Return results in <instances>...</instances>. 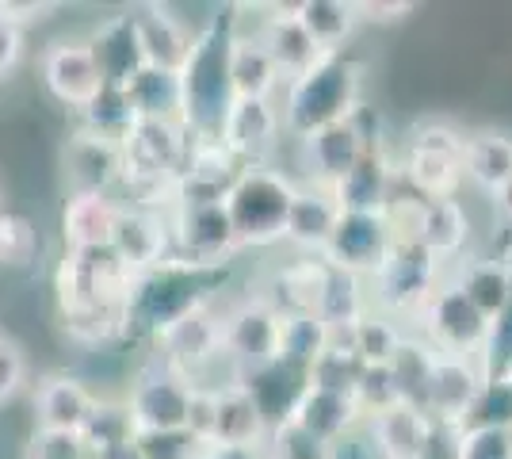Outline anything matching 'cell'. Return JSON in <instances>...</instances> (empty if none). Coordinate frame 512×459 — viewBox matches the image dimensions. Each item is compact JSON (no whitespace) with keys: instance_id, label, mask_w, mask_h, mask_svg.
Listing matches in <instances>:
<instances>
[{"instance_id":"obj_1","label":"cell","mask_w":512,"mask_h":459,"mask_svg":"<svg viewBox=\"0 0 512 459\" xmlns=\"http://www.w3.org/2000/svg\"><path fill=\"white\" fill-rule=\"evenodd\" d=\"M130 280L134 272L115 257L111 245L69 249L58 272L65 326L85 341H107L115 333H127Z\"/></svg>"},{"instance_id":"obj_2","label":"cell","mask_w":512,"mask_h":459,"mask_svg":"<svg viewBox=\"0 0 512 459\" xmlns=\"http://www.w3.org/2000/svg\"><path fill=\"white\" fill-rule=\"evenodd\" d=\"M230 43H234V16L214 12L195 31L192 50L180 66L184 88V127L192 138H218L222 119L234 104L230 85Z\"/></svg>"},{"instance_id":"obj_3","label":"cell","mask_w":512,"mask_h":459,"mask_svg":"<svg viewBox=\"0 0 512 459\" xmlns=\"http://www.w3.org/2000/svg\"><path fill=\"white\" fill-rule=\"evenodd\" d=\"M363 92V69L348 58V54H325L318 66L306 69L302 77L287 81L283 92V134L291 138H310V134L325 131L333 123L352 119L360 108Z\"/></svg>"},{"instance_id":"obj_4","label":"cell","mask_w":512,"mask_h":459,"mask_svg":"<svg viewBox=\"0 0 512 459\" xmlns=\"http://www.w3.org/2000/svg\"><path fill=\"white\" fill-rule=\"evenodd\" d=\"M214 280H218V268H192L180 261H165L161 268L138 272L127 291V329H146L157 337L188 310L211 303Z\"/></svg>"},{"instance_id":"obj_5","label":"cell","mask_w":512,"mask_h":459,"mask_svg":"<svg viewBox=\"0 0 512 459\" xmlns=\"http://www.w3.org/2000/svg\"><path fill=\"white\" fill-rule=\"evenodd\" d=\"M295 180L268 165H245L226 192V215L234 222L241 249H260L283 241L287 211L295 199Z\"/></svg>"},{"instance_id":"obj_6","label":"cell","mask_w":512,"mask_h":459,"mask_svg":"<svg viewBox=\"0 0 512 459\" xmlns=\"http://www.w3.org/2000/svg\"><path fill=\"white\" fill-rule=\"evenodd\" d=\"M367 284H375V291H371L375 310H383L398 322L417 318L428 299H432V291L440 287V261L432 253H425L417 241L398 238L390 245L383 268Z\"/></svg>"},{"instance_id":"obj_7","label":"cell","mask_w":512,"mask_h":459,"mask_svg":"<svg viewBox=\"0 0 512 459\" xmlns=\"http://www.w3.org/2000/svg\"><path fill=\"white\" fill-rule=\"evenodd\" d=\"M157 360L172 368L176 375H184L192 387L203 383V375L211 372L214 364L230 360L222 349V314L211 303L195 306L184 318H176L172 326H165L157 337Z\"/></svg>"},{"instance_id":"obj_8","label":"cell","mask_w":512,"mask_h":459,"mask_svg":"<svg viewBox=\"0 0 512 459\" xmlns=\"http://www.w3.org/2000/svg\"><path fill=\"white\" fill-rule=\"evenodd\" d=\"M463 146L467 134L448 123H421L409 134L406 176L421 199L455 196V188L463 184Z\"/></svg>"},{"instance_id":"obj_9","label":"cell","mask_w":512,"mask_h":459,"mask_svg":"<svg viewBox=\"0 0 512 459\" xmlns=\"http://www.w3.org/2000/svg\"><path fill=\"white\" fill-rule=\"evenodd\" d=\"M192 134L184 123L138 119L123 142V180L119 184H176L188 161Z\"/></svg>"},{"instance_id":"obj_10","label":"cell","mask_w":512,"mask_h":459,"mask_svg":"<svg viewBox=\"0 0 512 459\" xmlns=\"http://www.w3.org/2000/svg\"><path fill=\"white\" fill-rule=\"evenodd\" d=\"M169 222L172 261L192 264V268H222L241 249L226 203H180Z\"/></svg>"},{"instance_id":"obj_11","label":"cell","mask_w":512,"mask_h":459,"mask_svg":"<svg viewBox=\"0 0 512 459\" xmlns=\"http://www.w3.org/2000/svg\"><path fill=\"white\" fill-rule=\"evenodd\" d=\"M394 241L398 238H394L386 211H341V219L321 249V264L371 280L383 268Z\"/></svg>"},{"instance_id":"obj_12","label":"cell","mask_w":512,"mask_h":459,"mask_svg":"<svg viewBox=\"0 0 512 459\" xmlns=\"http://www.w3.org/2000/svg\"><path fill=\"white\" fill-rule=\"evenodd\" d=\"M417 322H421V337L444 356H478L490 329V318L478 314L451 280H440L425 310L417 314Z\"/></svg>"},{"instance_id":"obj_13","label":"cell","mask_w":512,"mask_h":459,"mask_svg":"<svg viewBox=\"0 0 512 459\" xmlns=\"http://www.w3.org/2000/svg\"><path fill=\"white\" fill-rule=\"evenodd\" d=\"M188 402H192V383L153 356V364L130 387L127 410L138 433H172L184 429Z\"/></svg>"},{"instance_id":"obj_14","label":"cell","mask_w":512,"mask_h":459,"mask_svg":"<svg viewBox=\"0 0 512 459\" xmlns=\"http://www.w3.org/2000/svg\"><path fill=\"white\" fill-rule=\"evenodd\" d=\"M222 349L237 372L272 364L279 352V314L260 299H245L222 314Z\"/></svg>"},{"instance_id":"obj_15","label":"cell","mask_w":512,"mask_h":459,"mask_svg":"<svg viewBox=\"0 0 512 459\" xmlns=\"http://www.w3.org/2000/svg\"><path fill=\"white\" fill-rule=\"evenodd\" d=\"M115 257L127 264L130 272H150L172 261V222L161 211H142V207H123L111 226V241Z\"/></svg>"},{"instance_id":"obj_16","label":"cell","mask_w":512,"mask_h":459,"mask_svg":"<svg viewBox=\"0 0 512 459\" xmlns=\"http://www.w3.org/2000/svg\"><path fill=\"white\" fill-rule=\"evenodd\" d=\"M406 241H417L436 261H459L470 241V215L455 196L444 199H413L409 203Z\"/></svg>"},{"instance_id":"obj_17","label":"cell","mask_w":512,"mask_h":459,"mask_svg":"<svg viewBox=\"0 0 512 459\" xmlns=\"http://www.w3.org/2000/svg\"><path fill=\"white\" fill-rule=\"evenodd\" d=\"M279 138H283V119L276 100H234L218 131V142L234 153L237 165H264L268 153L279 146Z\"/></svg>"},{"instance_id":"obj_18","label":"cell","mask_w":512,"mask_h":459,"mask_svg":"<svg viewBox=\"0 0 512 459\" xmlns=\"http://www.w3.org/2000/svg\"><path fill=\"white\" fill-rule=\"evenodd\" d=\"M65 176H69L73 196H81V192L115 196V188L123 180V146L77 131L65 146Z\"/></svg>"},{"instance_id":"obj_19","label":"cell","mask_w":512,"mask_h":459,"mask_svg":"<svg viewBox=\"0 0 512 459\" xmlns=\"http://www.w3.org/2000/svg\"><path fill=\"white\" fill-rule=\"evenodd\" d=\"M486 379L478 372L474 356H444L436 352V364L428 375V391H425V414L432 421H448V425H463L474 394Z\"/></svg>"},{"instance_id":"obj_20","label":"cell","mask_w":512,"mask_h":459,"mask_svg":"<svg viewBox=\"0 0 512 459\" xmlns=\"http://www.w3.org/2000/svg\"><path fill=\"white\" fill-rule=\"evenodd\" d=\"M130 23H134V35H138L146 66L180 73L195 39L192 27L180 20L172 8H165V4H138L130 12Z\"/></svg>"},{"instance_id":"obj_21","label":"cell","mask_w":512,"mask_h":459,"mask_svg":"<svg viewBox=\"0 0 512 459\" xmlns=\"http://www.w3.org/2000/svg\"><path fill=\"white\" fill-rule=\"evenodd\" d=\"M43 81L62 100L65 108H85L100 92V66L92 58L88 43H54L43 54Z\"/></svg>"},{"instance_id":"obj_22","label":"cell","mask_w":512,"mask_h":459,"mask_svg":"<svg viewBox=\"0 0 512 459\" xmlns=\"http://www.w3.org/2000/svg\"><path fill=\"white\" fill-rule=\"evenodd\" d=\"M363 150H367V142H363L360 127L352 119L302 138V161H306V173H310L306 184H318V188L333 192V184L360 161Z\"/></svg>"},{"instance_id":"obj_23","label":"cell","mask_w":512,"mask_h":459,"mask_svg":"<svg viewBox=\"0 0 512 459\" xmlns=\"http://www.w3.org/2000/svg\"><path fill=\"white\" fill-rule=\"evenodd\" d=\"M253 31L256 39H260V46L268 50V58L276 62L283 85L302 77L306 69H314L325 58L318 46H314V39L302 31V23L295 20L291 8H276L272 16H260V23H256Z\"/></svg>"},{"instance_id":"obj_24","label":"cell","mask_w":512,"mask_h":459,"mask_svg":"<svg viewBox=\"0 0 512 459\" xmlns=\"http://www.w3.org/2000/svg\"><path fill=\"white\" fill-rule=\"evenodd\" d=\"M337 219H341V203H337V196L329 188L299 184L295 199H291V211H287L283 241L302 249V253H310V257H321V249H325Z\"/></svg>"},{"instance_id":"obj_25","label":"cell","mask_w":512,"mask_h":459,"mask_svg":"<svg viewBox=\"0 0 512 459\" xmlns=\"http://www.w3.org/2000/svg\"><path fill=\"white\" fill-rule=\"evenodd\" d=\"M341 211H386L394 203V161L386 146L363 150V157L333 184Z\"/></svg>"},{"instance_id":"obj_26","label":"cell","mask_w":512,"mask_h":459,"mask_svg":"<svg viewBox=\"0 0 512 459\" xmlns=\"http://www.w3.org/2000/svg\"><path fill=\"white\" fill-rule=\"evenodd\" d=\"M360 421L363 417H360V410H356V402H352V394L325 391V387H310V383H306V391L299 394L295 410L287 417V425L302 429L306 437H314L318 444L341 440L344 433L356 429Z\"/></svg>"},{"instance_id":"obj_27","label":"cell","mask_w":512,"mask_h":459,"mask_svg":"<svg viewBox=\"0 0 512 459\" xmlns=\"http://www.w3.org/2000/svg\"><path fill=\"white\" fill-rule=\"evenodd\" d=\"M88 50H92V58L100 66V81L104 85L127 88L146 69V58H142V46H138V35H134L130 12L100 23L96 35L88 39Z\"/></svg>"},{"instance_id":"obj_28","label":"cell","mask_w":512,"mask_h":459,"mask_svg":"<svg viewBox=\"0 0 512 459\" xmlns=\"http://www.w3.org/2000/svg\"><path fill=\"white\" fill-rule=\"evenodd\" d=\"M230 85H234V100H276V92L283 88L276 62L260 46L256 31H245L237 16L234 43H230Z\"/></svg>"},{"instance_id":"obj_29","label":"cell","mask_w":512,"mask_h":459,"mask_svg":"<svg viewBox=\"0 0 512 459\" xmlns=\"http://www.w3.org/2000/svg\"><path fill=\"white\" fill-rule=\"evenodd\" d=\"M371 310V291L363 276H352L344 268H329L321 264L318 295H314V314L321 318V326L329 333H344L360 322Z\"/></svg>"},{"instance_id":"obj_30","label":"cell","mask_w":512,"mask_h":459,"mask_svg":"<svg viewBox=\"0 0 512 459\" xmlns=\"http://www.w3.org/2000/svg\"><path fill=\"white\" fill-rule=\"evenodd\" d=\"M237 383L253 394L256 410L264 414L268 429H279V425H287V417H291V410H295V402H299V394L306 391L310 379L302 372H295V368L272 360V364H264V368L241 372Z\"/></svg>"},{"instance_id":"obj_31","label":"cell","mask_w":512,"mask_h":459,"mask_svg":"<svg viewBox=\"0 0 512 459\" xmlns=\"http://www.w3.org/2000/svg\"><path fill=\"white\" fill-rule=\"evenodd\" d=\"M92 406H96V394L73 375H50L35 394L39 429H50V433H81Z\"/></svg>"},{"instance_id":"obj_32","label":"cell","mask_w":512,"mask_h":459,"mask_svg":"<svg viewBox=\"0 0 512 459\" xmlns=\"http://www.w3.org/2000/svg\"><path fill=\"white\" fill-rule=\"evenodd\" d=\"M451 284L467 295V303L478 314L497 318L512 303V261L509 257H467L459 261Z\"/></svg>"},{"instance_id":"obj_33","label":"cell","mask_w":512,"mask_h":459,"mask_svg":"<svg viewBox=\"0 0 512 459\" xmlns=\"http://www.w3.org/2000/svg\"><path fill=\"white\" fill-rule=\"evenodd\" d=\"M268 421L256 410L253 394L241 383L218 391V410H214V440L211 444H241V448H260L268 440Z\"/></svg>"},{"instance_id":"obj_34","label":"cell","mask_w":512,"mask_h":459,"mask_svg":"<svg viewBox=\"0 0 512 459\" xmlns=\"http://www.w3.org/2000/svg\"><path fill=\"white\" fill-rule=\"evenodd\" d=\"M509 176H512V134H501V131L467 134V146H463V180H470L486 196H497Z\"/></svg>"},{"instance_id":"obj_35","label":"cell","mask_w":512,"mask_h":459,"mask_svg":"<svg viewBox=\"0 0 512 459\" xmlns=\"http://www.w3.org/2000/svg\"><path fill=\"white\" fill-rule=\"evenodd\" d=\"M363 421H367V429H371V437H375L386 459H421L428 429H432V417L425 410H413L402 402L386 414L363 417Z\"/></svg>"},{"instance_id":"obj_36","label":"cell","mask_w":512,"mask_h":459,"mask_svg":"<svg viewBox=\"0 0 512 459\" xmlns=\"http://www.w3.org/2000/svg\"><path fill=\"white\" fill-rule=\"evenodd\" d=\"M119 215V199L115 196H69L62 211V234L69 249H96L111 241V226Z\"/></svg>"},{"instance_id":"obj_37","label":"cell","mask_w":512,"mask_h":459,"mask_svg":"<svg viewBox=\"0 0 512 459\" xmlns=\"http://www.w3.org/2000/svg\"><path fill=\"white\" fill-rule=\"evenodd\" d=\"M127 96L138 119L184 123V88H180V73H172V69L146 66L127 85Z\"/></svg>"},{"instance_id":"obj_38","label":"cell","mask_w":512,"mask_h":459,"mask_svg":"<svg viewBox=\"0 0 512 459\" xmlns=\"http://www.w3.org/2000/svg\"><path fill=\"white\" fill-rule=\"evenodd\" d=\"M291 12L321 54H344V43L352 39V31L360 23L352 0H302Z\"/></svg>"},{"instance_id":"obj_39","label":"cell","mask_w":512,"mask_h":459,"mask_svg":"<svg viewBox=\"0 0 512 459\" xmlns=\"http://www.w3.org/2000/svg\"><path fill=\"white\" fill-rule=\"evenodd\" d=\"M134 417H130L127 402H104L96 398L92 414H88L85 429H81V440L92 452V459H119L130 452L134 444Z\"/></svg>"},{"instance_id":"obj_40","label":"cell","mask_w":512,"mask_h":459,"mask_svg":"<svg viewBox=\"0 0 512 459\" xmlns=\"http://www.w3.org/2000/svg\"><path fill=\"white\" fill-rule=\"evenodd\" d=\"M329 341H333V333L321 326V318L314 314V310H302V314H283V318H279V352H276V360L306 375L310 368H314V360H318L321 352L329 349Z\"/></svg>"},{"instance_id":"obj_41","label":"cell","mask_w":512,"mask_h":459,"mask_svg":"<svg viewBox=\"0 0 512 459\" xmlns=\"http://www.w3.org/2000/svg\"><path fill=\"white\" fill-rule=\"evenodd\" d=\"M432 364H436V349L428 345L425 337L406 333V341L398 345L394 360L386 364V368H390V379H394V387H398V402H402V406L425 410V391H428Z\"/></svg>"},{"instance_id":"obj_42","label":"cell","mask_w":512,"mask_h":459,"mask_svg":"<svg viewBox=\"0 0 512 459\" xmlns=\"http://www.w3.org/2000/svg\"><path fill=\"white\" fill-rule=\"evenodd\" d=\"M134 123H138V115L130 108L127 88H119V85H100V92L81 108V131L96 134V138H104V142H115V146L127 142V134L134 131Z\"/></svg>"},{"instance_id":"obj_43","label":"cell","mask_w":512,"mask_h":459,"mask_svg":"<svg viewBox=\"0 0 512 459\" xmlns=\"http://www.w3.org/2000/svg\"><path fill=\"white\" fill-rule=\"evenodd\" d=\"M402 341H406V326L398 318L383 314V310H375V306L363 314L356 326L348 329V345H352V352H356V360H360L363 368L390 364Z\"/></svg>"},{"instance_id":"obj_44","label":"cell","mask_w":512,"mask_h":459,"mask_svg":"<svg viewBox=\"0 0 512 459\" xmlns=\"http://www.w3.org/2000/svg\"><path fill=\"white\" fill-rule=\"evenodd\" d=\"M360 372H363V364L356 360V352H352V345H348V329H344V333H333L329 349L314 360V368L306 372V379H310V387H325V391L352 394V387H356Z\"/></svg>"},{"instance_id":"obj_45","label":"cell","mask_w":512,"mask_h":459,"mask_svg":"<svg viewBox=\"0 0 512 459\" xmlns=\"http://www.w3.org/2000/svg\"><path fill=\"white\" fill-rule=\"evenodd\" d=\"M459 429H512V379H486Z\"/></svg>"},{"instance_id":"obj_46","label":"cell","mask_w":512,"mask_h":459,"mask_svg":"<svg viewBox=\"0 0 512 459\" xmlns=\"http://www.w3.org/2000/svg\"><path fill=\"white\" fill-rule=\"evenodd\" d=\"M482 379H512V303L490 318V329H486V341L474 356Z\"/></svg>"},{"instance_id":"obj_47","label":"cell","mask_w":512,"mask_h":459,"mask_svg":"<svg viewBox=\"0 0 512 459\" xmlns=\"http://www.w3.org/2000/svg\"><path fill=\"white\" fill-rule=\"evenodd\" d=\"M352 402H356L360 417H375V414L394 410V406H398V387H394V379H390V368H386V364L363 368L360 379H356V387H352Z\"/></svg>"},{"instance_id":"obj_48","label":"cell","mask_w":512,"mask_h":459,"mask_svg":"<svg viewBox=\"0 0 512 459\" xmlns=\"http://www.w3.org/2000/svg\"><path fill=\"white\" fill-rule=\"evenodd\" d=\"M199 444H195L184 429L172 433H134L130 456L134 459H195Z\"/></svg>"},{"instance_id":"obj_49","label":"cell","mask_w":512,"mask_h":459,"mask_svg":"<svg viewBox=\"0 0 512 459\" xmlns=\"http://www.w3.org/2000/svg\"><path fill=\"white\" fill-rule=\"evenodd\" d=\"M39 249V238L23 215L0 211V264H27Z\"/></svg>"},{"instance_id":"obj_50","label":"cell","mask_w":512,"mask_h":459,"mask_svg":"<svg viewBox=\"0 0 512 459\" xmlns=\"http://www.w3.org/2000/svg\"><path fill=\"white\" fill-rule=\"evenodd\" d=\"M264 459H329L325 444H318L314 437H306L295 425H279L264 440Z\"/></svg>"},{"instance_id":"obj_51","label":"cell","mask_w":512,"mask_h":459,"mask_svg":"<svg viewBox=\"0 0 512 459\" xmlns=\"http://www.w3.org/2000/svg\"><path fill=\"white\" fill-rule=\"evenodd\" d=\"M459 459H512V429H463Z\"/></svg>"},{"instance_id":"obj_52","label":"cell","mask_w":512,"mask_h":459,"mask_svg":"<svg viewBox=\"0 0 512 459\" xmlns=\"http://www.w3.org/2000/svg\"><path fill=\"white\" fill-rule=\"evenodd\" d=\"M27 459H92V452L85 448L81 433H50V429H39L31 448H27Z\"/></svg>"},{"instance_id":"obj_53","label":"cell","mask_w":512,"mask_h":459,"mask_svg":"<svg viewBox=\"0 0 512 459\" xmlns=\"http://www.w3.org/2000/svg\"><path fill=\"white\" fill-rule=\"evenodd\" d=\"M214 410H218V391L192 387V402H188L184 433H188L195 444H211L214 440Z\"/></svg>"},{"instance_id":"obj_54","label":"cell","mask_w":512,"mask_h":459,"mask_svg":"<svg viewBox=\"0 0 512 459\" xmlns=\"http://www.w3.org/2000/svg\"><path fill=\"white\" fill-rule=\"evenodd\" d=\"M325 456H329V459H386L383 452H379L375 437H371L367 421H360L356 429H348L341 440L325 444Z\"/></svg>"},{"instance_id":"obj_55","label":"cell","mask_w":512,"mask_h":459,"mask_svg":"<svg viewBox=\"0 0 512 459\" xmlns=\"http://www.w3.org/2000/svg\"><path fill=\"white\" fill-rule=\"evenodd\" d=\"M23 379H27V356H23V349L16 341L0 337V402L16 398Z\"/></svg>"},{"instance_id":"obj_56","label":"cell","mask_w":512,"mask_h":459,"mask_svg":"<svg viewBox=\"0 0 512 459\" xmlns=\"http://www.w3.org/2000/svg\"><path fill=\"white\" fill-rule=\"evenodd\" d=\"M459 444H463V429H459V425L432 421L421 459H459Z\"/></svg>"},{"instance_id":"obj_57","label":"cell","mask_w":512,"mask_h":459,"mask_svg":"<svg viewBox=\"0 0 512 459\" xmlns=\"http://www.w3.org/2000/svg\"><path fill=\"white\" fill-rule=\"evenodd\" d=\"M23 58V23L0 8V77H8Z\"/></svg>"},{"instance_id":"obj_58","label":"cell","mask_w":512,"mask_h":459,"mask_svg":"<svg viewBox=\"0 0 512 459\" xmlns=\"http://www.w3.org/2000/svg\"><path fill=\"white\" fill-rule=\"evenodd\" d=\"M195 459H264V444H260V448H241V444H199Z\"/></svg>"},{"instance_id":"obj_59","label":"cell","mask_w":512,"mask_h":459,"mask_svg":"<svg viewBox=\"0 0 512 459\" xmlns=\"http://www.w3.org/2000/svg\"><path fill=\"white\" fill-rule=\"evenodd\" d=\"M409 12V4H356V16L360 20H398V16H406Z\"/></svg>"},{"instance_id":"obj_60","label":"cell","mask_w":512,"mask_h":459,"mask_svg":"<svg viewBox=\"0 0 512 459\" xmlns=\"http://www.w3.org/2000/svg\"><path fill=\"white\" fill-rule=\"evenodd\" d=\"M497 211H501V219L509 222V230H512V176L509 180H505V184H501V192H497Z\"/></svg>"}]
</instances>
